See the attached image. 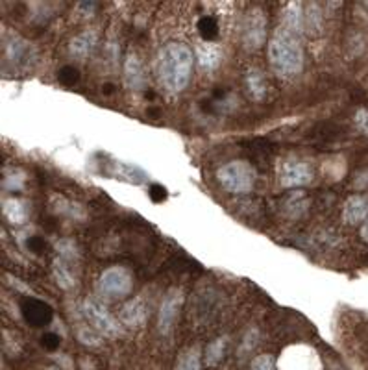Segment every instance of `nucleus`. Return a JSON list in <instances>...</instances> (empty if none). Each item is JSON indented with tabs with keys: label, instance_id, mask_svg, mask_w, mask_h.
Returning a JSON list of instances; mask_svg holds the SVG:
<instances>
[{
	"label": "nucleus",
	"instance_id": "nucleus-19",
	"mask_svg": "<svg viewBox=\"0 0 368 370\" xmlns=\"http://www.w3.org/2000/svg\"><path fill=\"white\" fill-rule=\"evenodd\" d=\"M228 337H219L215 341H211L205 348V364L208 367H217L226 355Z\"/></svg>",
	"mask_w": 368,
	"mask_h": 370
},
{
	"label": "nucleus",
	"instance_id": "nucleus-35",
	"mask_svg": "<svg viewBox=\"0 0 368 370\" xmlns=\"http://www.w3.org/2000/svg\"><path fill=\"white\" fill-rule=\"evenodd\" d=\"M95 8H97V6H95V4H91V2H89V4H85V2H84V4H80L78 10H84L85 15H87V17H89L91 13L95 12Z\"/></svg>",
	"mask_w": 368,
	"mask_h": 370
},
{
	"label": "nucleus",
	"instance_id": "nucleus-9",
	"mask_svg": "<svg viewBox=\"0 0 368 370\" xmlns=\"http://www.w3.org/2000/svg\"><path fill=\"white\" fill-rule=\"evenodd\" d=\"M125 85L131 91H141L147 87V76H145V69H142L141 58L137 56L136 52H128L125 60Z\"/></svg>",
	"mask_w": 368,
	"mask_h": 370
},
{
	"label": "nucleus",
	"instance_id": "nucleus-2",
	"mask_svg": "<svg viewBox=\"0 0 368 370\" xmlns=\"http://www.w3.org/2000/svg\"><path fill=\"white\" fill-rule=\"evenodd\" d=\"M268 63L272 71L284 78H291L304 69V49L298 35L284 26L274 30L268 41Z\"/></svg>",
	"mask_w": 368,
	"mask_h": 370
},
{
	"label": "nucleus",
	"instance_id": "nucleus-16",
	"mask_svg": "<svg viewBox=\"0 0 368 370\" xmlns=\"http://www.w3.org/2000/svg\"><path fill=\"white\" fill-rule=\"evenodd\" d=\"M2 213L10 220V224L21 226L28 219V206H26V202L21 200V198H6V200L2 202Z\"/></svg>",
	"mask_w": 368,
	"mask_h": 370
},
{
	"label": "nucleus",
	"instance_id": "nucleus-8",
	"mask_svg": "<svg viewBox=\"0 0 368 370\" xmlns=\"http://www.w3.org/2000/svg\"><path fill=\"white\" fill-rule=\"evenodd\" d=\"M315 178V170L307 161H289L282 167L279 174V182L287 189H295V187H304V185L311 184Z\"/></svg>",
	"mask_w": 368,
	"mask_h": 370
},
{
	"label": "nucleus",
	"instance_id": "nucleus-33",
	"mask_svg": "<svg viewBox=\"0 0 368 370\" xmlns=\"http://www.w3.org/2000/svg\"><path fill=\"white\" fill-rule=\"evenodd\" d=\"M41 342H43L46 348H57L59 346V337H57L56 333H46V335H43Z\"/></svg>",
	"mask_w": 368,
	"mask_h": 370
},
{
	"label": "nucleus",
	"instance_id": "nucleus-17",
	"mask_svg": "<svg viewBox=\"0 0 368 370\" xmlns=\"http://www.w3.org/2000/svg\"><path fill=\"white\" fill-rule=\"evenodd\" d=\"M52 274L56 278L57 285L65 289V291H71L73 287H76V276H74V272L71 270V263L65 261V259H54V263H52Z\"/></svg>",
	"mask_w": 368,
	"mask_h": 370
},
{
	"label": "nucleus",
	"instance_id": "nucleus-20",
	"mask_svg": "<svg viewBox=\"0 0 368 370\" xmlns=\"http://www.w3.org/2000/svg\"><path fill=\"white\" fill-rule=\"evenodd\" d=\"M176 370H202V352L200 348H189L181 353Z\"/></svg>",
	"mask_w": 368,
	"mask_h": 370
},
{
	"label": "nucleus",
	"instance_id": "nucleus-34",
	"mask_svg": "<svg viewBox=\"0 0 368 370\" xmlns=\"http://www.w3.org/2000/svg\"><path fill=\"white\" fill-rule=\"evenodd\" d=\"M356 187L357 189H367L368 187V170H362V173L357 174Z\"/></svg>",
	"mask_w": 368,
	"mask_h": 370
},
{
	"label": "nucleus",
	"instance_id": "nucleus-7",
	"mask_svg": "<svg viewBox=\"0 0 368 370\" xmlns=\"http://www.w3.org/2000/svg\"><path fill=\"white\" fill-rule=\"evenodd\" d=\"M181 306H183V292L180 289H170L161 300V306H159L158 328L161 331V335H170V331L174 330Z\"/></svg>",
	"mask_w": 368,
	"mask_h": 370
},
{
	"label": "nucleus",
	"instance_id": "nucleus-1",
	"mask_svg": "<svg viewBox=\"0 0 368 370\" xmlns=\"http://www.w3.org/2000/svg\"><path fill=\"white\" fill-rule=\"evenodd\" d=\"M194 54L185 43L170 41L159 51L158 76L165 89L178 95L185 89L193 74Z\"/></svg>",
	"mask_w": 368,
	"mask_h": 370
},
{
	"label": "nucleus",
	"instance_id": "nucleus-18",
	"mask_svg": "<svg viewBox=\"0 0 368 370\" xmlns=\"http://www.w3.org/2000/svg\"><path fill=\"white\" fill-rule=\"evenodd\" d=\"M246 87L254 100H263L266 95L265 74L261 73L259 69H250L246 73Z\"/></svg>",
	"mask_w": 368,
	"mask_h": 370
},
{
	"label": "nucleus",
	"instance_id": "nucleus-5",
	"mask_svg": "<svg viewBox=\"0 0 368 370\" xmlns=\"http://www.w3.org/2000/svg\"><path fill=\"white\" fill-rule=\"evenodd\" d=\"M82 311H84L85 319L89 320L91 328H95L100 335L119 337L122 333L119 320L115 319L98 300L87 298L82 306Z\"/></svg>",
	"mask_w": 368,
	"mask_h": 370
},
{
	"label": "nucleus",
	"instance_id": "nucleus-13",
	"mask_svg": "<svg viewBox=\"0 0 368 370\" xmlns=\"http://www.w3.org/2000/svg\"><path fill=\"white\" fill-rule=\"evenodd\" d=\"M97 45H98L97 30H85V32L78 34L76 37H73L71 45H68V51H71V54H73L76 60H85V58L93 54V51L97 49Z\"/></svg>",
	"mask_w": 368,
	"mask_h": 370
},
{
	"label": "nucleus",
	"instance_id": "nucleus-24",
	"mask_svg": "<svg viewBox=\"0 0 368 370\" xmlns=\"http://www.w3.org/2000/svg\"><path fill=\"white\" fill-rule=\"evenodd\" d=\"M56 252L57 258L65 259V261H76L80 258V248L73 239H59L56 243Z\"/></svg>",
	"mask_w": 368,
	"mask_h": 370
},
{
	"label": "nucleus",
	"instance_id": "nucleus-28",
	"mask_svg": "<svg viewBox=\"0 0 368 370\" xmlns=\"http://www.w3.org/2000/svg\"><path fill=\"white\" fill-rule=\"evenodd\" d=\"M2 187L8 189V191H21L24 187V174L23 173H12L8 174L4 182H2Z\"/></svg>",
	"mask_w": 368,
	"mask_h": 370
},
{
	"label": "nucleus",
	"instance_id": "nucleus-6",
	"mask_svg": "<svg viewBox=\"0 0 368 370\" xmlns=\"http://www.w3.org/2000/svg\"><path fill=\"white\" fill-rule=\"evenodd\" d=\"M266 39V15L263 10L254 8L246 13L243 23V43L248 51H257L265 45Z\"/></svg>",
	"mask_w": 368,
	"mask_h": 370
},
{
	"label": "nucleus",
	"instance_id": "nucleus-4",
	"mask_svg": "<svg viewBox=\"0 0 368 370\" xmlns=\"http://www.w3.org/2000/svg\"><path fill=\"white\" fill-rule=\"evenodd\" d=\"M134 287V276L126 267H108L97 281L98 297L104 300H120L128 297Z\"/></svg>",
	"mask_w": 368,
	"mask_h": 370
},
{
	"label": "nucleus",
	"instance_id": "nucleus-32",
	"mask_svg": "<svg viewBox=\"0 0 368 370\" xmlns=\"http://www.w3.org/2000/svg\"><path fill=\"white\" fill-rule=\"evenodd\" d=\"M28 248H30V252L41 254L43 250H45V241H43L41 237H32V239L28 241Z\"/></svg>",
	"mask_w": 368,
	"mask_h": 370
},
{
	"label": "nucleus",
	"instance_id": "nucleus-21",
	"mask_svg": "<svg viewBox=\"0 0 368 370\" xmlns=\"http://www.w3.org/2000/svg\"><path fill=\"white\" fill-rule=\"evenodd\" d=\"M4 51H6V58L12 63H21L26 58V52H28V43L23 41L21 37H12V39L8 41L6 46H4Z\"/></svg>",
	"mask_w": 368,
	"mask_h": 370
},
{
	"label": "nucleus",
	"instance_id": "nucleus-3",
	"mask_svg": "<svg viewBox=\"0 0 368 370\" xmlns=\"http://www.w3.org/2000/svg\"><path fill=\"white\" fill-rule=\"evenodd\" d=\"M217 178L228 193L244 195V193H250L254 189L257 173H255L254 165H250L248 161L235 159V161L222 165L217 173Z\"/></svg>",
	"mask_w": 368,
	"mask_h": 370
},
{
	"label": "nucleus",
	"instance_id": "nucleus-11",
	"mask_svg": "<svg viewBox=\"0 0 368 370\" xmlns=\"http://www.w3.org/2000/svg\"><path fill=\"white\" fill-rule=\"evenodd\" d=\"M368 219V197L353 195L346 200L342 208V220L346 224H361Z\"/></svg>",
	"mask_w": 368,
	"mask_h": 370
},
{
	"label": "nucleus",
	"instance_id": "nucleus-38",
	"mask_svg": "<svg viewBox=\"0 0 368 370\" xmlns=\"http://www.w3.org/2000/svg\"><path fill=\"white\" fill-rule=\"evenodd\" d=\"M362 10H365V13H367V17H368V2H365V4H362Z\"/></svg>",
	"mask_w": 368,
	"mask_h": 370
},
{
	"label": "nucleus",
	"instance_id": "nucleus-23",
	"mask_svg": "<svg viewBox=\"0 0 368 370\" xmlns=\"http://www.w3.org/2000/svg\"><path fill=\"white\" fill-rule=\"evenodd\" d=\"M196 28L202 35V41H213L219 35V21L211 15H204V17L199 19Z\"/></svg>",
	"mask_w": 368,
	"mask_h": 370
},
{
	"label": "nucleus",
	"instance_id": "nucleus-14",
	"mask_svg": "<svg viewBox=\"0 0 368 370\" xmlns=\"http://www.w3.org/2000/svg\"><path fill=\"white\" fill-rule=\"evenodd\" d=\"M196 62L204 71H215L222 62V51L213 41H202L196 46Z\"/></svg>",
	"mask_w": 368,
	"mask_h": 370
},
{
	"label": "nucleus",
	"instance_id": "nucleus-31",
	"mask_svg": "<svg viewBox=\"0 0 368 370\" xmlns=\"http://www.w3.org/2000/svg\"><path fill=\"white\" fill-rule=\"evenodd\" d=\"M356 124L361 132L368 134V109H359L356 113Z\"/></svg>",
	"mask_w": 368,
	"mask_h": 370
},
{
	"label": "nucleus",
	"instance_id": "nucleus-15",
	"mask_svg": "<svg viewBox=\"0 0 368 370\" xmlns=\"http://www.w3.org/2000/svg\"><path fill=\"white\" fill-rule=\"evenodd\" d=\"M284 19V28H287L293 34H300L302 30L306 28V12H304V4L302 2H289L282 12Z\"/></svg>",
	"mask_w": 368,
	"mask_h": 370
},
{
	"label": "nucleus",
	"instance_id": "nucleus-27",
	"mask_svg": "<svg viewBox=\"0 0 368 370\" xmlns=\"http://www.w3.org/2000/svg\"><path fill=\"white\" fill-rule=\"evenodd\" d=\"M57 80H59L63 85H67V87L78 84V80H80L78 69L73 67V65H65V67L59 69V73H57Z\"/></svg>",
	"mask_w": 368,
	"mask_h": 370
},
{
	"label": "nucleus",
	"instance_id": "nucleus-30",
	"mask_svg": "<svg viewBox=\"0 0 368 370\" xmlns=\"http://www.w3.org/2000/svg\"><path fill=\"white\" fill-rule=\"evenodd\" d=\"M150 198H152L154 202H163L165 198H167V189H165L163 185H159V184H154L152 187H150Z\"/></svg>",
	"mask_w": 368,
	"mask_h": 370
},
{
	"label": "nucleus",
	"instance_id": "nucleus-12",
	"mask_svg": "<svg viewBox=\"0 0 368 370\" xmlns=\"http://www.w3.org/2000/svg\"><path fill=\"white\" fill-rule=\"evenodd\" d=\"M23 315L26 322L32 326H45L50 322L52 309L37 298H28L23 302Z\"/></svg>",
	"mask_w": 368,
	"mask_h": 370
},
{
	"label": "nucleus",
	"instance_id": "nucleus-25",
	"mask_svg": "<svg viewBox=\"0 0 368 370\" xmlns=\"http://www.w3.org/2000/svg\"><path fill=\"white\" fill-rule=\"evenodd\" d=\"M78 341L82 342V344H85V346L97 348L102 344V335H100L95 328L82 326V328H78Z\"/></svg>",
	"mask_w": 368,
	"mask_h": 370
},
{
	"label": "nucleus",
	"instance_id": "nucleus-29",
	"mask_svg": "<svg viewBox=\"0 0 368 370\" xmlns=\"http://www.w3.org/2000/svg\"><path fill=\"white\" fill-rule=\"evenodd\" d=\"M252 370H276V359L270 353L259 355L252 361Z\"/></svg>",
	"mask_w": 368,
	"mask_h": 370
},
{
	"label": "nucleus",
	"instance_id": "nucleus-39",
	"mask_svg": "<svg viewBox=\"0 0 368 370\" xmlns=\"http://www.w3.org/2000/svg\"><path fill=\"white\" fill-rule=\"evenodd\" d=\"M48 370H56V369H48Z\"/></svg>",
	"mask_w": 368,
	"mask_h": 370
},
{
	"label": "nucleus",
	"instance_id": "nucleus-10",
	"mask_svg": "<svg viewBox=\"0 0 368 370\" xmlns=\"http://www.w3.org/2000/svg\"><path fill=\"white\" fill-rule=\"evenodd\" d=\"M122 324L131 326V328H139L147 322L148 319V303L145 302L142 297H136L128 300V302L120 308L119 313Z\"/></svg>",
	"mask_w": 368,
	"mask_h": 370
},
{
	"label": "nucleus",
	"instance_id": "nucleus-36",
	"mask_svg": "<svg viewBox=\"0 0 368 370\" xmlns=\"http://www.w3.org/2000/svg\"><path fill=\"white\" fill-rule=\"evenodd\" d=\"M361 237L368 243V219L365 220V222H362V226H361Z\"/></svg>",
	"mask_w": 368,
	"mask_h": 370
},
{
	"label": "nucleus",
	"instance_id": "nucleus-22",
	"mask_svg": "<svg viewBox=\"0 0 368 370\" xmlns=\"http://www.w3.org/2000/svg\"><path fill=\"white\" fill-rule=\"evenodd\" d=\"M322 23H324V15L322 10L318 4H309L306 10V28L307 32L311 34H318L322 30Z\"/></svg>",
	"mask_w": 368,
	"mask_h": 370
},
{
	"label": "nucleus",
	"instance_id": "nucleus-37",
	"mask_svg": "<svg viewBox=\"0 0 368 370\" xmlns=\"http://www.w3.org/2000/svg\"><path fill=\"white\" fill-rule=\"evenodd\" d=\"M104 93H106V95H111V93H113V85L111 84L104 85Z\"/></svg>",
	"mask_w": 368,
	"mask_h": 370
},
{
	"label": "nucleus",
	"instance_id": "nucleus-26",
	"mask_svg": "<svg viewBox=\"0 0 368 370\" xmlns=\"http://www.w3.org/2000/svg\"><path fill=\"white\" fill-rule=\"evenodd\" d=\"M257 341H259V331L255 330V328L246 331V335H244L243 342H241V348H239V355L244 358L246 353L252 352V350L255 348V344H257Z\"/></svg>",
	"mask_w": 368,
	"mask_h": 370
}]
</instances>
